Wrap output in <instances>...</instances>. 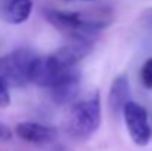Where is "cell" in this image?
<instances>
[{
	"mask_svg": "<svg viewBox=\"0 0 152 151\" xmlns=\"http://www.w3.org/2000/svg\"><path fill=\"white\" fill-rule=\"evenodd\" d=\"M46 19L59 31L71 36L75 40H87L98 36L106 27L105 21H98L92 18H86L78 12H68L59 9L45 10Z\"/></svg>",
	"mask_w": 152,
	"mask_h": 151,
	"instance_id": "obj_2",
	"label": "cell"
},
{
	"mask_svg": "<svg viewBox=\"0 0 152 151\" xmlns=\"http://www.w3.org/2000/svg\"><path fill=\"white\" fill-rule=\"evenodd\" d=\"M12 136H13V133H12V130L9 129V126L4 124V123L0 120V139H1V141H9V139H12Z\"/></svg>",
	"mask_w": 152,
	"mask_h": 151,
	"instance_id": "obj_12",
	"label": "cell"
},
{
	"mask_svg": "<svg viewBox=\"0 0 152 151\" xmlns=\"http://www.w3.org/2000/svg\"><path fill=\"white\" fill-rule=\"evenodd\" d=\"M81 1H92V0H81Z\"/></svg>",
	"mask_w": 152,
	"mask_h": 151,
	"instance_id": "obj_14",
	"label": "cell"
},
{
	"mask_svg": "<svg viewBox=\"0 0 152 151\" xmlns=\"http://www.w3.org/2000/svg\"><path fill=\"white\" fill-rule=\"evenodd\" d=\"M130 101V83L126 74H121L115 77V80L111 85L109 95H108V102L109 108L112 113H123L126 104Z\"/></svg>",
	"mask_w": 152,
	"mask_h": 151,
	"instance_id": "obj_8",
	"label": "cell"
},
{
	"mask_svg": "<svg viewBox=\"0 0 152 151\" xmlns=\"http://www.w3.org/2000/svg\"><path fill=\"white\" fill-rule=\"evenodd\" d=\"M102 105L101 95L95 92L86 99L72 104L68 114V132L78 139L90 138L101 126Z\"/></svg>",
	"mask_w": 152,
	"mask_h": 151,
	"instance_id": "obj_1",
	"label": "cell"
},
{
	"mask_svg": "<svg viewBox=\"0 0 152 151\" xmlns=\"http://www.w3.org/2000/svg\"><path fill=\"white\" fill-rule=\"evenodd\" d=\"M140 82L146 89L152 91V56L143 62L140 68Z\"/></svg>",
	"mask_w": 152,
	"mask_h": 151,
	"instance_id": "obj_10",
	"label": "cell"
},
{
	"mask_svg": "<svg viewBox=\"0 0 152 151\" xmlns=\"http://www.w3.org/2000/svg\"><path fill=\"white\" fill-rule=\"evenodd\" d=\"M92 52V45L87 40H75L65 46H61L52 53V59L62 68L77 67L84 58H87Z\"/></svg>",
	"mask_w": 152,
	"mask_h": 151,
	"instance_id": "obj_6",
	"label": "cell"
},
{
	"mask_svg": "<svg viewBox=\"0 0 152 151\" xmlns=\"http://www.w3.org/2000/svg\"><path fill=\"white\" fill-rule=\"evenodd\" d=\"M9 83L0 76V107H7L10 104V91Z\"/></svg>",
	"mask_w": 152,
	"mask_h": 151,
	"instance_id": "obj_11",
	"label": "cell"
},
{
	"mask_svg": "<svg viewBox=\"0 0 152 151\" xmlns=\"http://www.w3.org/2000/svg\"><path fill=\"white\" fill-rule=\"evenodd\" d=\"M15 133L25 142L30 144H50L58 138V130L52 126L37 122H21L15 127Z\"/></svg>",
	"mask_w": 152,
	"mask_h": 151,
	"instance_id": "obj_7",
	"label": "cell"
},
{
	"mask_svg": "<svg viewBox=\"0 0 152 151\" xmlns=\"http://www.w3.org/2000/svg\"><path fill=\"white\" fill-rule=\"evenodd\" d=\"M39 55L30 49H16L0 58V76L9 86H25L33 83V71Z\"/></svg>",
	"mask_w": 152,
	"mask_h": 151,
	"instance_id": "obj_3",
	"label": "cell"
},
{
	"mask_svg": "<svg viewBox=\"0 0 152 151\" xmlns=\"http://www.w3.org/2000/svg\"><path fill=\"white\" fill-rule=\"evenodd\" d=\"M33 12V0H9L4 7V19L9 24H24Z\"/></svg>",
	"mask_w": 152,
	"mask_h": 151,
	"instance_id": "obj_9",
	"label": "cell"
},
{
	"mask_svg": "<svg viewBox=\"0 0 152 151\" xmlns=\"http://www.w3.org/2000/svg\"><path fill=\"white\" fill-rule=\"evenodd\" d=\"M142 22H143L148 28L152 30V9L143 10V13H142Z\"/></svg>",
	"mask_w": 152,
	"mask_h": 151,
	"instance_id": "obj_13",
	"label": "cell"
},
{
	"mask_svg": "<svg viewBox=\"0 0 152 151\" xmlns=\"http://www.w3.org/2000/svg\"><path fill=\"white\" fill-rule=\"evenodd\" d=\"M81 73L77 67L65 70L59 79L49 88L52 99L56 104H69L75 99L80 92Z\"/></svg>",
	"mask_w": 152,
	"mask_h": 151,
	"instance_id": "obj_5",
	"label": "cell"
},
{
	"mask_svg": "<svg viewBox=\"0 0 152 151\" xmlns=\"http://www.w3.org/2000/svg\"><path fill=\"white\" fill-rule=\"evenodd\" d=\"M123 117L132 141L139 147H146L152 138V127L148 111L140 104L129 101L123 110Z\"/></svg>",
	"mask_w": 152,
	"mask_h": 151,
	"instance_id": "obj_4",
	"label": "cell"
}]
</instances>
